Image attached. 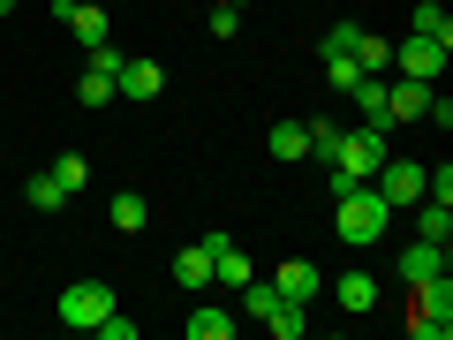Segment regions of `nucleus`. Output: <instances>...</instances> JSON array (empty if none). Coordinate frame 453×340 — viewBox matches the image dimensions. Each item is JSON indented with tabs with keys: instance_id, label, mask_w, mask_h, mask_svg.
I'll list each match as a JSON object with an SVG mask.
<instances>
[{
	"instance_id": "cd10ccee",
	"label": "nucleus",
	"mask_w": 453,
	"mask_h": 340,
	"mask_svg": "<svg viewBox=\"0 0 453 340\" xmlns=\"http://www.w3.org/2000/svg\"><path fill=\"white\" fill-rule=\"evenodd\" d=\"M211 8H242V0H211Z\"/></svg>"
},
{
	"instance_id": "dca6fc26",
	"label": "nucleus",
	"mask_w": 453,
	"mask_h": 340,
	"mask_svg": "<svg viewBox=\"0 0 453 340\" xmlns=\"http://www.w3.org/2000/svg\"><path fill=\"white\" fill-rule=\"evenodd\" d=\"M273 288L288 295V303H310V295H318V265H310V258H288V265L273 273Z\"/></svg>"
},
{
	"instance_id": "aec40b11",
	"label": "nucleus",
	"mask_w": 453,
	"mask_h": 340,
	"mask_svg": "<svg viewBox=\"0 0 453 340\" xmlns=\"http://www.w3.org/2000/svg\"><path fill=\"white\" fill-rule=\"evenodd\" d=\"M408 31H416V38H438V46H453V16L438 8V0H423L416 16H408Z\"/></svg>"
},
{
	"instance_id": "6e6552de",
	"label": "nucleus",
	"mask_w": 453,
	"mask_h": 340,
	"mask_svg": "<svg viewBox=\"0 0 453 340\" xmlns=\"http://www.w3.org/2000/svg\"><path fill=\"white\" fill-rule=\"evenodd\" d=\"M393 68H401V76L438 83V68H446V46H438V38H416V31H408L401 46H393Z\"/></svg>"
},
{
	"instance_id": "f3484780",
	"label": "nucleus",
	"mask_w": 453,
	"mask_h": 340,
	"mask_svg": "<svg viewBox=\"0 0 453 340\" xmlns=\"http://www.w3.org/2000/svg\"><path fill=\"white\" fill-rule=\"evenodd\" d=\"M174 288H189V295L211 288V250H204V243H189V250L174 258Z\"/></svg>"
},
{
	"instance_id": "4468645a",
	"label": "nucleus",
	"mask_w": 453,
	"mask_h": 340,
	"mask_svg": "<svg viewBox=\"0 0 453 340\" xmlns=\"http://www.w3.org/2000/svg\"><path fill=\"white\" fill-rule=\"evenodd\" d=\"M234 325H242V310H219V303L189 310V340H234Z\"/></svg>"
},
{
	"instance_id": "a878e982",
	"label": "nucleus",
	"mask_w": 453,
	"mask_h": 340,
	"mask_svg": "<svg viewBox=\"0 0 453 340\" xmlns=\"http://www.w3.org/2000/svg\"><path fill=\"white\" fill-rule=\"evenodd\" d=\"M91 333H98V340H136V318H121V310H106V318H98Z\"/></svg>"
},
{
	"instance_id": "39448f33",
	"label": "nucleus",
	"mask_w": 453,
	"mask_h": 340,
	"mask_svg": "<svg viewBox=\"0 0 453 340\" xmlns=\"http://www.w3.org/2000/svg\"><path fill=\"white\" fill-rule=\"evenodd\" d=\"M53 310H61V325L91 333V325H98V318L113 310V288H106V280H68V288H61V303H53Z\"/></svg>"
},
{
	"instance_id": "b1692460",
	"label": "nucleus",
	"mask_w": 453,
	"mask_h": 340,
	"mask_svg": "<svg viewBox=\"0 0 453 340\" xmlns=\"http://www.w3.org/2000/svg\"><path fill=\"white\" fill-rule=\"evenodd\" d=\"M53 182H61V189L76 197L83 182H91V166H83V151H61V159H53Z\"/></svg>"
},
{
	"instance_id": "423d86ee",
	"label": "nucleus",
	"mask_w": 453,
	"mask_h": 340,
	"mask_svg": "<svg viewBox=\"0 0 453 340\" xmlns=\"http://www.w3.org/2000/svg\"><path fill=\"white\" fill-rule=\"evenodd\" d=\"M423 106H431V83H423V76H386V121H393V129L423 121Z\"/></svg>"
},
{
	"instance_id": "c85d7f7f",
	"label": "nucleus",
	"mask_w": 453,
	"mask_h": 340,
	"mask_svg": "<svg viewBox=\"0 0 453 340\" xmlns=\"http://www.w3.org/2000/svg\"><path fill=\"white\" fill-rule=\"evenodd\" d=\"M68 8H91V0H68Z\"/></svg>"
},
{
	"instance_id": "412c9836",
	"label": "nucleus",
	"mask_w": 453,
	"mask_h": 340,
	"mask_svg": "<svg viewBox=\"0 0 453 340\" xmlns=\"http://www.w3.org/2000/svg\"><path fill=\"white\" fill-rule=\"evenodd\" d=\"M265 333H273V340H303L310 333V303H280L273 318H265Z\"/></svg>"
},
{
	"instance_id": "bb28decb",
	"label": "nucleus",
	"mask_w": 453,
	"mask_h": 340,
	"mask_svg": "<svg viewBox=\"0 0 453 340\" xmlns=\"http://www.w3.org/2000/svg\"><path fill=\"white\" fill-rule=\"evenodd\" d=\"M242 31V8H211V38H234Z\"/></svg>"
},
{
	"instance_id": "f03ea898",
	"label": "nucleus",
	"mask_w": 453,
	"mask_h": 340,
	"mask_svg": "<svg viewBox=\"0 0 453 340\" xmlns=\"http://www.w3.org/2000/svg\"><path fill=\"white\" fill-rule=\"evenodd\" d=\"M386 144L393 136L386 129H371V121H363V129H340V144H333V189H348V182H371L378 166H386Z\"/></svg>"
},
{
	"instance_id": "20e7f679",
	"label": "nucleus",
	"mask_w": 453,
	"mask_h": 340,
	"mask_svg": "<svg viewBox=\"0 0 453 340\" xmlns=\"http://www.w3.org/2000/svg\"><path fill=\"white\" fill-rule=\"evenodd\" d=\"M113 76H121V53H113V38L106 46H91L83 53V76H76V106H113Z\"/></svg>"
},
{
	"instance_id": "9b49d317",
	"label": "nucleus",
	"mask_w": 453,
	"mask_h": 340,
	"mask_svg": "<svg viewBox=\"0 0 453 340\" xmlns=\"http://www.w3.org/2000/svg\"><path fill=\"white\" fill-rule=\"evenodd\" d=\"M53 16H61L68 31H76V46H83V53H91V46H106V38H113V31H106V8H98V0H91V8H68V0H61Z\"/></svg>"
},
{
	"instance_id": "2eb2a0df",
	"label": "nucleus",
	"mask_w": 453,
	"mask_h": 340,
	"mask_svg": "<svg viewBox=\"0 0 453 340\" xmlns=\"http://www.w3.org/2000/svg\"><path fill=\"white\" fill-rule=\"evenodd\" d=\"M348 98L363 106V121H371V129L393 136V121H386V76H356V83H348Z\"/></svg>"
},
{
	"instance_id": "f8f14e48",
	"label": "nucleus",
	"mask_w": 453,
	"mask_h": 340,
	"mask_svg": "<svg viewBox=\"0 0 453 340\" xmlns=\"http://www.w3.org/2000/svg\"><path fill=\"white\" fill-rule=\"evenodd\" d=\"M333 303L348 310V318H371V310H378V280L371 273H340L333 280Z\"/></svg>"
},
{
	"instance_id": "4be33fe9",
	"label": "nucleus",
	"mask_w": 453,
	"mask_h": 340,
	"mask_svg": "<svg viewBox=\"0 0 453 340\" xmlns=\"http://www.w3.org/2000/svg\"><path fill=\"white\" fill-rule=\"evenodd\" d=\"M144 220H151V205H144L136 189H121V197H113V227H121V235H144Z\"/></svg>"
},
{
	"instance_id": "0eeeda50",
	"label": "nucleus",
	"mask_w": 453,
	"mask_h": 340,
	"mask_svg": "<svg viewBox=\"0 0 453 340\" xmlns=\"http://www.w3.org/2000/svg\"><path fill=\"white\" fill-rule=\"evenodd\" d=\"M378 197H386V205L393 212H401V205H416V197H423V166L416 159H393V151H386V166H378Z\"/></svg>"
},
{
	"instance_id": "7ed1b4c3",
	"label": "nucleus",
	"mask_w": 453,
	"mask_h": 340,
	"mask_svg": "<svg viewBox=\"0 0 453 340\" xmlns=\"http://www.w3.org/2000/svg\"><path fill=\"white\" fill-rule=\"evenodd\" d=\"M408 333H416V340H446V333H453V288H446V273L416 288V310H408Z\"/></svg>"
},
{
	"instance_id": "393cba45",
	"label": "nucleus",
	"mask_w": 453,
	"mask_h": 340,
	"mask_svg": "<svg viewBox=\"0 0 453 340\" xmlns=\"http://www.w3.org/2000/svg\"><path fill=\"white\" fill-rule=\"evenodd\" d=\"M318 61H325V83H340V91H348V83L363 76V68H356V53H318Z\"/></svg>"
},
{
	"instance_id": "5701e85b",
	"label": "nucleus",
	"mask_w": 453,
	"mask_h": 340,
	"mask_svg": "<svg viewBox=\"0 0 453 340\" xmlns=\"http://www.w3.org/2000/svg\"><path fill=\"white\" fill-rule=\"evenodd\" d=\"M23 197H31L38 212H61V205H68V189L53 182V166H46V174H31V182H23Z\"/></svg>"
},
{
	"instance_id": "6ab92c4d",
	"label": "nucleus",
	"mask_w": 453,
	"mask_h": 340,
	"mask_svg": "<svg viewBox=\"0 0 453 340\" xmlns=\"http://www.w3.org/2000/svg\"><path fill=\"white\" fill-rule=\"evenodd\" d=\"M273 159H310V121H273Z\"/></svg>"
},
{
	"instance_id": "9d476101",
	"label": "nucleus",
	"mask_w": 453,
	"mask_h": 340,
	"mask_svg": "<svg viewBox=\"0 0 453 340\" xmlns=\"http://www.w3.org/2000/svg\"><path fill=\"white\" fill-rule=\"evenodd\" d=\"M204 250H211V280H226V288H242V280L257 273V265L234 250V235H204Z\"/></svg>"
},
{
	"instance_id": "f257e3e1",
	"label": "nucleus",
	"mask_w": 453,
	"mask_h": 340,
	"mask_svg": "<svg viewBox=\"0 0 453 340\" xmlns=\"http://www.w3.org/2000/svg\"><path fill=\"white\" fill-rule=\"evenodd\" d=\"M340 205H333V227H340V243H356V250H371L378 235L393 227V205L378 197V182H348V189H333Z\"/></svg>"
},
{
	"instance_id": "a211bd4d",
	"label": "nucleus",
	"mask_w": 453,
	"mask_h": 340,
	"mask_svg": "<svg viewBox=\"0 0 453 340\" xmlns=\"http://www.w3.org/2000/svg\"><path fill=\"white\" fill-rule=\"evenodd\" d=\"M348 53H356L363 76H386V68H393V38H378V31H356V46H348Z\"/></svg>"
},
{
	"instance_id": "ddd939ff",
	"label": "nucleus",
	"mask_w": 453,
	"mask_h": 340,
	"mask_svg": "<svg viewBox=\"0 0 453 340\" xmlns=\"http://www.w3.org/2000/svg\"><path fill=\"white\" fill-rule=\"evenodd\" d=\"M113 91H121V98H159V91H166V68H159V61H121Z\"/></svg>"
},
{
	"instance_id": "1a4fd4ad",
	"label": "nucleus",
	"mask_w": 453,
	"mask_h": 340,
	"mask_svg": "<svg viewBox=\"0 0 453 340\" xmlns=\"http://www.w3.org/2000/svg\"><path fill=\"white\" fill-rule=\"evenodd\" d=\"M438 273H446V243H423V235H416V243L401 250V280L423 288V280H438Z\"/></svg>"
}]
</instances>
